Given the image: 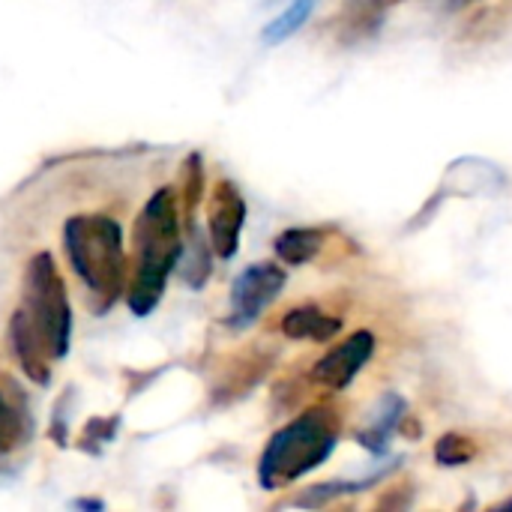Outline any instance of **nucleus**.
<instances>
[{"label":"nucleus","mask_w":512,"mask_h":512,"mask_svg":"<svg viewBox=\"0 0 512 512\" xmlns=\"http://www.w3.org/2000/svg\"><path fill=\"white\" fill-rule=\"evenodd\" d=\"M9 339L24 375L39 387L51 381V363L69 354L72 306L63 276L48 252H36L27 261L24 300L12 315Z\"/></svg>","instance_id":"nucleus-1"},{"label":"nucleus","mask_w":512,"mask_h":512,"mask_svg":"<svg viewBox=\"0 0 512 512\" xmlns=\"http://www.w3.org/2000/svg\"><path fill=\"white\" fill-rule=\"evenodd\" d=\"M180 261V210L177 192L159 189L144 204L135 222V270L129 282V309L132 315H150L165 291V282Z\"/></svg>","instance_id":"nucleus-2"},{"label":"nucleus","mask_w":512,"mask_h":512,"mask_svg":"<svg viewBox=\"0 0 512 512\" xmlns=\"http://www.w3.org/2000/svg\"><path fill=\"white\" fill-rule=\"evenodd\" d=\"M342 435V417L333 405H315L297 420L282 426L261 453L258 483L267 492L297 483L318 465H324Z\"/></svg>","instance_id":"nucleus-3"},{"label":"nucleus","mask_w":512,"mask_h":512,"mask_svg":"<svg viewBox=\"0 0 512 512\" xmlns=\"http://www.w3.org/2000/svg\"><path fill=\"white\" fill-rule=\"evenodd\" d=\"M63 246L72 270L87 285L96 309L105 312L117 303L126 285L123 231L111 216H72L63 228Z\"/></svg>","instance_id":"nucleus-4"},{"label":"nucleus","mask_w":512,"mask_h":512,"mask_svg":"<svg viewBox=\"0 0 512 512\" xmlns=\"http://www.w3.org/2000/svg\"><path fill=\"white\" fill-rule=\"evenodd\" d=\"M288 282V273L270 261L252 264L246 267L231 288V315L228 324L231 327H249L261 318V312L282 294Z\"/></svg>","instance_id":"nucleus-5"},{"label":"nucleus","mask_w":512,"mask_h":512,"mask_svg":"<svg viewBox=\"0 0 512 512\" xmlns=\"http://www.w3.org/2000/svg\"><path fill=\"white\" fill-rule=\"evenodd\" d=\"M243 222H246V201L240 189L231 180H219L210 192V207H207V231H210L213 255L234 258L240 246Z\"/></svg>","instance_id":"nucleus-6"},{"label":"nucleus","mask_w":512,"mask_h":512,"mask_svg":"<svg viewBox=\"0 0 512 512\" xmlns=\"http://www.w3.org/2000/svg\"><path fill=\"white\" fill-rule=\"evenodd\" d=\"M372 354H375V336L369 330H357L342 345L330 348L312 366V381L330 393H339V390L351 387V381L360 375V369L372 360Z\"/></svg>","instance_id":"nucleus-7"},{"label":"nucleus","mask_w":512,"mask_h":512,"mask_svg":"<svg viewBox=\"0 0 512 512\" xmlns=\"http://www.w3.org/2000/svg\"><path fill=\"white\" fill-rule=\"evenodd\" d=\"M342 330V321L336 315H327L318 306H297L282 318V333L288 339H309V342H330Z\"/></svg>","instance_id":"nucleus-8"},{"label":"nucleus","mask_w":512,"mask_h":512,"mask_svg":"<svg viewBox=\"0 0 512 512\" xmlns=\"http://www.w3.org/2000/svg\"><path fill=\"white\" fill-rule=\"evenodd\" d=\"M324 240H327L324 228H288L276 237L273 249L285 264L300 267L318 258V252L324 249Z\"/></svg>","instance_id":"nucleus-9"},{"label":"nucleus","mask_w":512,"mask_h":512,"mask_svg":"<svg viewBox=\"0 0 512 512\" xmlns=\"http://www.w3.org/2000/svg\"><path fill=\"white\" fill-rule=\"evenodd\" d=\"M402 411H405V402H402L396 393L384 396L378 420H372V426H369V429H363V432L357 435V441H360L366 450L378 453V456H381V453H387V447H390V435L399 429Z\"/></svg>","instance_id":"nucleus-10"},{"label":"nucleus","mask_w":512,"mask_h":512,"mask_svg":"<svg viewBox=\"0 0 512 512\" xmlns=\"http://www.w3.org/2000/svg\"><path fill=\"white\" fill-rule=\"evenodd\" d=\"M312 6H315V0H294L276 21H270L264 27V42L276 45V42L288 39L291 33H297L306 24V18L312 15Z\"/></svg>","instance_id":"nucleus-11"},{"label":"nucleus","mask_w":512,"mask_h":512,"mask_svg":"<svg viewBox=\"0 0 512 512\" xmlns=\"http://www.w3.org/2000/svg\"><path fill=\"white\" fill-rule=\"evenodd\" d=\"M474 456H477V444H474L471 438L459 435V432L441 435L438 444H435V459H438V465H444V468H462V465H468Z\"/></svg>","instance_id":"nucleus-12"},{"label":"nucleus","mask_w":512,"mask_h":512,"mask_svg":"<svg viewBox=\"0 0 512 512\" xmlns=\"http://www.w3.org/2000/svg\"><path fill=\"white\" fill-rule=\"evenodd\" d=\"M201 189H204V171H201V156L192 153L183 165V213H186V228H195V210L201 201Z\"/></svg>","instance_id":"nucleus-13"},{"label":"nucleus","mask_w":512,"mask_h":512,"mask_svg":"<svg viewBox=\"0 0 512 512\" xmlns=\"http://www.w3.org/2000/svg\"><path fill=\"white\" fill-rule=\"evenodd\" d=\"M24 435V414L15 405H9L0 393V453H12L15 447H21Z\"/></svg>","instance_id":"nucleus-14"},{"label":"nucleus","mask_w":512,"mask_h":512,"mask_svg":"<svg viewBox=\"0 0 512 512\" xmlns=\"http://www.w3.org/2000/svg\"><path fill=\"white\" fill-rule=\"evenodd\" d=\"M396 432H399V435H405V438H417V435H423V426H420L414 417H402Z\"/></svg>","instance_id":"nucleus-15"},{"label":"nucleus","mask_w":512,"mask_h":512,"mask_svg":"<svg viewBox=\"0 0 512 512\" xmlns=\"http://www.w3.org/2000/svg\"><path fill=\"white\" fill-rule=\"evenodd\" d=\"M378 9H387V6H393V3H399V0H372Z\"/></svg>","instance_id":"nucleus-16"}]
</instances>
